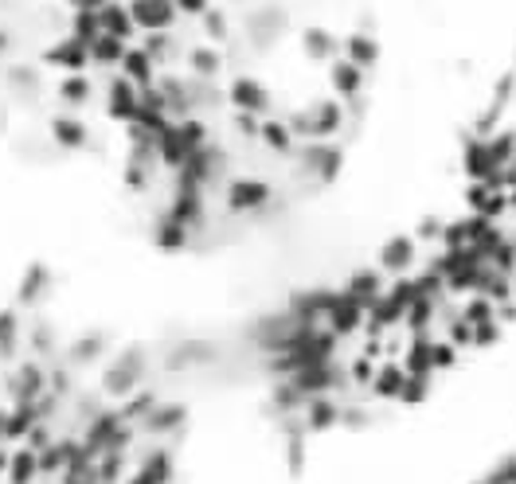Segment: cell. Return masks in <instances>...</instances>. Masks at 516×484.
<instances>
[{"instance_id": "20", "label": "cell", "mask_w": 516, "mask_h": 484, "mask_svg": "<svg viewBox=\"0 0 516 484\" xmlns=\"http://www.w3.org/2000/svg\"><path fill=\"white\" fill-rule=\"evenodd\" d=\"M153 242L160 246V250H185V246L192 242V231L160 215V219H157V227H153Z\"/></svg>"}, {"instance_id": "12", "label": "cell", "mask_w": 516, "mask_h": 484, "mask_svg": "<svg viewBox=\"0 0 516 484\" xmlns=\"http://www.w3.org/2000/svg\"><path fill=\"white\" fill-rule=\"evenodd\" d=\"M403 383H407V371L400 360H380V368H375V379H372V399L380 403H400L403 395Z\"/></svg>"}, {"instance_id": "11", "label": "cell", "mask_w": 516, "mask_h": 484, "mask_svg": "<svg viewBox=\"0 0 516 484\" xmlns=\"http://www.w3.org/2000/svg\"><path fill=\"white\" fill-rule=\"evenodd\" d=\"M340 55H344V59H352V63H357V67H364V71H372L375 63H380V39H375V31H360V28H352V31H344Z\"/></svg>"}, {"instance_id": "16", "label": "cell", "mask_w": 516, "mask_h": 484, "mask_svg": "<svg viewBox=\"0 0 516 484\" xmlns=\"http://www.w3.org/2000/svg\"><path fill=\"white\" fill-rule=\"evenodd\" d=\"M383 277H387V274L380 270V266H375V270H357V274L348 277V285H344V293H352L364 309H368L375 297H383V289H387Z\"/></svg>"}, {"instance_id": "8", "label": "cell", "mask_w": 516, "mask_h": 484, "mask_svg": "<svg viewBox=\"0 0 516 484\" xmlns=\"http://www.w3.org/2000/svg\"><path fill=\"white\" fill-rule=\"evenodd\" d=\"M415 262H418V242L411 239V234H400V239L383 242V250H380V270H383L387 277L411 274Z\"/></svg>"}, {"instance_id": "25", "label": "cell", "mask_w": 516, "mask_h": 484, "mask_svg": "<svg viewBox=\"0 0 516 484\" xmlns=\"http://www.w3.org/2000/svg\"><path fill=\"white\" fill-rule=\"evenodd\" d=\"M473 484H486V480H473Z\"/></svg>"}, {"instance_id": "13", "label": "cell", "mask_w": 516, "mask_h": 484, "mask_svg": "<svg viewBox=\"0 0 516 484\" xmlns=\"http://www.w3.org/2000/svg\"><path fill=\"white\" fill-rule=\"evenodd\" d=\"M461 172H466V180H486L497 172V160L489 157V145L486 137H466V149H461Z\"/></svg>"}, {"instance_id": "6", "label": "cell", "mask_w": 516, "mask_h": 484, "mask_svg": "<svg viewBox=\"0 0 516 484\" xmlns=\"http://www.w3.org/2000/svg\"><path fill=\"white\" fill-rule=\"evenodd\" d=\"M125 4H129V13H133V24L142 36L145 31H176V24H180V13L172 0H125Z\"/></svg>"}, {"instance_id": "18", "label": "cell", "mask_w": 516, "mask_h": 484, "mask_svg": "<svg viewBox=\"0 0 516 484\" xmlns=\"http://www.w3.org/2000/svg\"><path fill=\"white\" fill-rule=\"evenodd\" d=\"M125 47H129L125 39H117V36H106V31H102V36L90 43V67H99V71H106V74H110V71H117V67H122V55H125Z\"/></svg>"}, {"instance_id": "24", "label": "cell", "mask_w": 516, "mask_h": 484, "mask_svg": "<svg viewBox=\"0 0 516 484\" xmlns=\"http://www.w3.org/2000/svg\"><path fill=\"white\" fill-rule=\"evenodd\" d=\"M504 336V328H501V320H489V325H481V328H473V348H493Z\"/></svg>"}, {"instance_id": "4", "label": "cell", "mask_w": 516, "mask_h": 484, "mask_svg": "<svg viewBox=\"0 0 516 484\" xmlns=\"http://www.w3.org/2000/svg\"><path fill=\"white\" fill-rule=\"evenodd\" d=\"M340 43H344V36H340V31H332L329 24H305V28H297V51H301V59H305L309 67H321V71H325L329 63L340 55Z\"/></svg>"}, {"instance_id": "5", "label": "cell", "mask_w": 516, "mask_h": 484, "mask_svg": "<svg viewBox=\"0 0 516 484\" xmlns=\"http://www.w3.org/2000/svg\"><path fill=\"white\" fill-rule=\"evenodd\" d=\"M325 86H329V94L332 98H340L344 106H357L364 98V86H368V71L357 67L352 59H344L337 55L325 67Z\"/></svg>"}, {"instance_id": "2", "label": "cell", "mask_w": 516, "mask_h": 484, "mask_svg": "<svg viewBox=\"0 0 516 484\" xmlns=\"http://www.w3.org/2000/svg\"><path fill=\"white\" fill-rule=\"evenodd\" d=\"M274 200V184L262 176H231L223 184V203L231 215H254Z\"/></svg>"}, {"instance_id": "19", "label": "cell", "mask_w": 516, "mask_h": 484, "mask_svg": "<svg viewBox=\"0 0 516 484\" xmlns=\"http://www.w3.org/2000/svg\"><path fill=\"white\" fill-rule=\"evenodd\" d=\"M458 317L466 320L469 328H481V325H489V320H497V301H489L486 293H469V297H461Z\"/></svg>"}, {"instance_id": "10", "label": "cell", "mask_w": 516, "mask_h": 484, "mask_svg": "<svg viewBox=\"0 0 516 484\" xmlns=\"http://www.w3.org/2000/svg\"><path fill=\"white\" fill-rule=\"evenodd\" d=\"M117 74H125V79L133 82L137 90H145V86H153V82H157L160 67L153 63V55H149L142 43H129L125 55H122V67H117Z\"/></svg>"}, {"instance_id": "14", "label": "cell", "mask_w": 516, "mask_h": 484, "mask_svg": "<svg viewBox=\"0 0 516 484\" xmlns=\"http://www.w3.org/2000/svg\"><path fill=\"white\" fill-rule=\"evenodd\" d=\"M99 20H102V31L106 36H117V39H125V43H137V24H133V13H129V4L125 0H110V4L99 13Z\"/></svg>"}, {"instance_id": "1", "label": "cell", "mask_w": 516, "mask_h": 484, "mask_svg": "<svg viewBox=\"0 0 516 484\" xmlns=\"http://www.w3.org/2000/svg\"><path fill=\"white\" fill-rule=\"evenodd\" d=\"M228 106L239 114H258V117H271L278 114V102H274V90L258 79L254 71H235L228 79Z\"/></svg>"}, {"instance_id": "21", "label": "cell", "mask_w": 516, "mask_h": 484, "mask_svg": "<svg viewBox=\"0 0 516 484\" xmlns=\"http://www.w3.org/2000/svg\"><path fill=\"white\" fill-rule=\"evenodd\" d=\"M67 31H71V36H79L86 47H90V43L102 36V20H99V13H71L67 16Z\"/></svg>"}, {"instance_id": "7", "label": "cell", "mask_w": 516, "mask_h": 484, "mask_svg": "<svg viewBox=\"0 0 516 484\" xmlns=\"http://www.w3.org/2000/svg\"><path fill=\"white\" fill-rule=\"evenodd\" d=\"M47 133H51V141H56L59 149H67V153H79V149H86V141H90V129H86V122L74 110L51 117Z\"/></svg>"}, {"instance_id": "15", "label": "cell", "mask_w": 516, "mask_h": 484, "mask_svg": "<svg viewBox=\"0 0 516 484\" xmlns=\"http://www.w3.org/2000/svg\"><path fill=\"white\" fill-rule=\"evenodd\" d=\"M56 98L67 106V110L79 114L82 106L94 98V79H90V71H86V74H63L59 86H56Z\"/></svg>"}, {"instance_id": "23", "label": "cell", "mask_w": 516, "mask_h": 484, "mask_svg": "<svg viewBox=\"0 0 516 484\" xmlns=\"http://www.w3.org/2000/svg\"><path fill=\"white\" fill-rule=\"evenodd\" d=\"M458 363V348L446 336H434V371H450Z\"/></svg>"}, {"instance_id": "22", "label": "cell", "mask_w": 516, "mask_h": 484, "mask_svg": "<svg viewBox=\"0 0 516 484\" xmlns=\"http://www.w3.org/2000/svg\"><path fill=\"white\" fill-rule=\"evenodd\" d=\"M486 484H516V454L501 457L497 465L486 472Z\"/></svg>"}, {"instance_id": "3", "label": "cell", "mask_w": 516, "mask_h": 484, "mask_svg": "<svg viewBox=\"0 0 516 484\" xmlns=\"http://www.w3.org/2000/svg\"><path fill=\"white\" fill-rule=\"evenodd\" d=\"M39 63L51 71H63V74H86L90 71V47H86L79 36L63 31L59 39H51L47 47L39 51Z\"/></svg>"}, {"instance_id": "17", "label": "cell", "mask_w": 516, "mask_h": 484, "mask_svg": "<svg viewBox=\"0 0 516 484\" xmlns=\"http://www.w3.org/2000/svg\"><path fill=\"white\" fill-rule=\"evenodd\" d=\"M168 480H172V457L165 454V449H153V454L133 469V477H129L125 484H168Z\"/></svg>"}, {"instance_id": "9", "label": "cell", "mask_w": 516, "mask_h": 484, "mask_svg": "<svg viewBox=\"0 0 516 484\" xmlns=\"http://www.w3.org/2000/svg\"><path fill=\"white\" fill-rule=\"evenodd\" d=\"M258 145H262L266 153L286 157V160L297 153V137H294V129L286 125V117H282V114L262 117V129H258Z\"/></svg>"}]
</instances>
